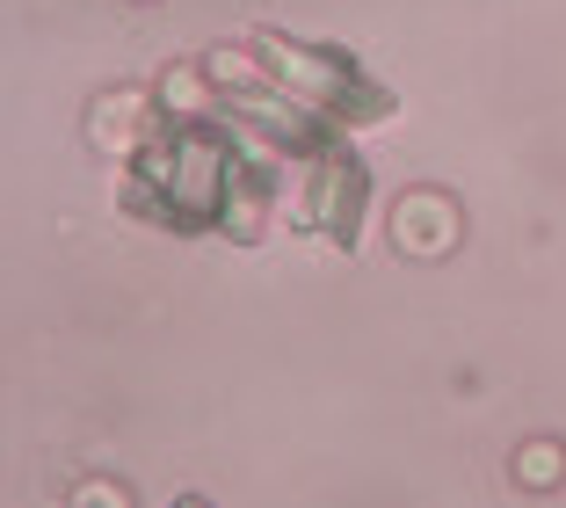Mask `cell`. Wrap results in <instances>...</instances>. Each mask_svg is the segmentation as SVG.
<instances>
[{"instance_id":"6da1fadb","label":"cell","mask_w":566,"mask_h":508,"mask_svg":"<svg viewBox=\"0 0 566 508\" xmlns=\"http://www.w3.org/2000/svg\"><path fill=\"white\" fill-rule=\"evenodd\" d=\"M385 232H392V247L415 255V262H443L450 247L465 240V218H458V197H450V189H407V197L392 204V218H385Z\"/></svg>"},{"instance_id":"7a4b0ae2","label":"cell","mask_w":566,"mask_h":508,"mask_svg":"<svg viewBox=\"0 0 566 508\" xmlns=\"http://www.w3.org/2000/svg\"><path fill=\"white\" fill-rule=\"evenodd\" d=\"M146 110H153V102L138 95V87L102 95L95 110H87V146H102V153H146L153 146V138H146Z\"/></svg>"},{"instance_id":"3957f363","label":"cell","mask_w":566,"mask_h":508,"mask_svg":"<svg viewBox=\"0 0 566 508\" xmlns=\"http://www.w3.org/2000/svg\"><path fill=\"white\" fill-rule=\"evenodd\" d=\"M509 479H516L523 494H552V487H566V436H531V443H516V458H509Z\"/></svg>"},{"instance_id":"277c9868","label":"cell","mask_w":566,"mask_h":508,"mask_svg":"<svg viewBox=\"0 0 566 508\" xmlns=\"http://www.w3.org/2000/svg\"><path fill=\"white\" fill-rule=\"evenodd\" d=\"M153 102H167L175 116H197L203 102H211V73H203V59H182V66H167L160 87H153Z\"/></svg>"},{"instance_id":"5b68a950","label":"cell","mask_w":566,"mask_h":508,"mask_svg":"<svg viewBox=\"0 0 566 508\" xmlns=\"http://www.w3.org/2000/svg\"><path fill=\"white\" fill-rule=\"evenodd\" d=\"M203 73H211L218 87H233V95H254V87L269 81L262 59H254V51H233V44H226V51H203Z\"/></svg>"},{"instance_id":"8992f818","label":"cell","mask_w":566,"mask_h":508,"mask_svg":"<svg viewBox=\"0 0 566 508\" xmlns=\"http://www.w3.org/2000/svg\"><path fill=\"white\" fill-rule=\"evenodd\" d=\"M95 501L132 508V487H124V479H81V487H73V508H95Z\"/></svg>"}]
</instances>
